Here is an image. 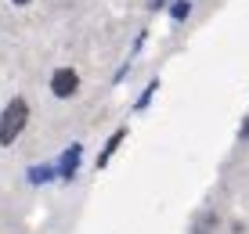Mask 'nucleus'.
I'll list each match as a JSON object with an SVG mask.
<instances>
[{
    "label": "nucleus",
    "instance_id": "0eeeda50",
    "mask_svg": "<svg viewBox=\"0 0 249 234\" xmlns=\"http://www.w3.org/2000/svg\"><path fill=\"white\" fill-rule=\"evenodd\" d=\"M192 15V0H174L170 4V22H184Z\"/></svg>",
    "mask_w": 249,
    "mask_h": 234
},
{
    "label": "nucleus",
    "instance_id": "7ed1b4c3",
    "mask_svg": "<svg viewBox=\"0 0 249 234\" xmlns=\"http://www.w3.org/2000/svg\"><path fill=\"white\" fill-rule=\"evenodd\" d=\"M80 166H83V144L72 141V144H65V151L54 159V173H58L62 184H72V180L80 177Z\"/></svg>",
    "mask_w": 249,
    "mask_h": 234
},
{
    "label": "nucleus",
    "instance_id": "423d86ee",
    "mask_svg": "<svg viewBox=\"0 0 249 234\" xmlns=\"http://www.w3.org/2000/svg\"><path fill=\"white\" fill-rule=\"evenodd\" d=\"M156 90H159V76H156V80H152V83L141 90V98L134 101V112H144V108H148V105H152V98H156Z\"/></svg>",
    "mask_w": 249,
    "mask_h": 234
},
{
    "label": "nucleus",
    "instance_id": "6e6552de",
    "mask_svg": "<svg viewBox=\"0 0 249 234\" xmlns=\"http://www.w3.org/2000/svg\"><path fill=\"white\" fill-rule=\"evenodd\" d=\"M238 141H249V116L242 119V126H238Z\"/></svg>",
    "mask_w": 249,
    "mask_h": 234
},
{
    "label": "nucleus",
    "instance_id": "9d476101",
    "mask_svg": "<svg viewBox=\"0 0 249 234\" xmlns=\"http://www.w3.org/2000/svg\"><path fill=\"white\" fill-rule=\"evenodd\" d=\"M11 4H15V7H25V4H33V0H11Z\"/></svg>",
    "mask_w": 249,
    "mask_h": 234
},
{
    "label": "nucleus",
    "instance_id": "1a4fd4ad",
    "mask_svg": "<svg viewBox=\"0 0 249 234\" xmlns=\"http://www.w3.org/2000/svg\"><path fill=\"white\" fill-rule=\"evenodd\" d=\"M148 7H152V11H159V7H166V0H152Z\"/></svg>",
    "mask_w": 249,
    "mask_h": 234
},
{
    "label": "nucleus",
    "instance_id": "f257e3e1",
    "mask_svg": "<svg viewBox=\"0 0 249 234\" xmlns=\"http://www.w3.org/2000/svg\"><path fill=\"white\" fill-rule=\"evenodd\" d=\"M25 123H29V101L25 98H11L4 105V112H0V144H15L18 141V134L25 130Z\"/></svg>",
    "mask_w": 249,
    "mask_h": 234
},
{
    "label": "nucleus",
    "instance_id": "f03ea898",
    "mask_svg": "<svg viewBox=\"0 0 249 234\" xmlns=\"http://www.w3.org/2000/svg\"><path fill=\"white\" fill-rule=\"evenodd\" d=\"M51 94H54L58 101H69V98H76L80 94V86H83V80H80V72H76L72 65H62V68H54L51 72Z\"/></svg>",
    "mask_w": 249,
    "mask_h": 234
},
{
    "label": "nucleus",
    "instance_id": "39448f33",
    "mask_svg": "<svg viewBox=\"0 0 249 234\" xmlns=\"http://www.w3.org/2000/svg\"><path fill=\"white\" fill-rule=\"evenodd\" d=\"M123 141H126V126H119L116 134H112V137L105 141V148H101V155H98V169H105L108 162H112V155L119 151V144H123Z\"/></svg>",
    "mask_w": 249,
    "mask_h": 234
},
{
    "label": "nucleus",
    "instance_id": "20e7f679",
    "mask_svg": "<svg viewBox=\"0 0 249 234\" xmlns=\"http://www.w3.org/2000/svg\"><path fill=\"white\" fill-rule=\"evenodd\" d=\"M25 180H29L33 187H44V184H51V180H58L54 162H40V166H29V169H25Z\"/></svg>",
    "mask_w": 249,
    "mask_h": 234
}]
</instances>
